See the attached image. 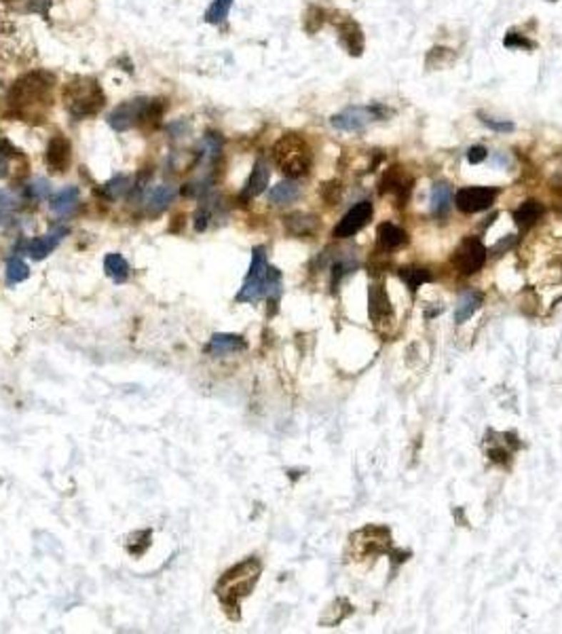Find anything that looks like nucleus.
Wrapping results in <instances>:
<instances>
[{
    "label": "nucleus",
    "mask_w": 562,
    "mask_h": 634,
    "mask_svg": "<svg viewBox=\"0 0 562 634\" xmlns=\"http://www.w3.org/2000/svg\"><path fill=\"white\" fill-rule=\"evenodd\" d=\"M55 76L43 70L28 72L19 76L9 89V106L15 114L24 119H34L47 108H51V91Z\"/></svg>",
    "instance_id": "1"
},
{
    "label": "nucleus",
    "mask_w": 562,
    "mask_h": 634,
    "mask_svg": "<svg viewBox=\"0 0 562 634\" xmlns=\"http://www.w3.org/2000/svg\"><path fill=\"white\" fill-rule=\"evenodd\" d=\"M279 294H281V273L275 266H269L264 248L258 246L252 252V264L237 294V301L239 303H256L260 298L277 301Z\"/></svg>",
    "instance_id": "2"
},
{
    "label": "nucleus",
    "mask_w": 562,
    "mask_h": 634,
    "mask_svg": "<svg viewBox=\"0 0 562 634\" xmlns=\"http://www.w3.org/2000/svg\"><path fill=\"white\" fill-rule=\"evenodd\" d=\"M260 573L262 565L256 558H248L229 569L216 583V596L220 598L224 609H239V603L254 590Z\"/></svg>",
    "instance_id": "3"
},
{
    "label": "nucleus",
    "mask_w": 562,
    "mask_h": 634,
    "mask_svg": "<svg viewBox=\"0 0 562 634\" xmlns=\"http://www.w3.org/2000/svg\"><path fill=\"white\" fill-rule=\"evenodd\" d=\"M102 85L91 76H76L64 87V104L74 119H87L104 108Z\"/></svg>",
    "instance_id": "4"
},
{
    "label": "nucleus",
    "mask_w": 562,
    "mask_h": 634,
    "mask_svg": "<svg viewBox=\"0 0 562 634\" xmlns=\"http://www.w3.org/2000/svg\"><path fill=\"white\" fill-rule=\"evenodd\" d=\"M311 149L307 140L298 134H286L281 136L273 146V161L275 165L290 178L305 176L311 167Z\"/></svg>",
    "instance_id": "5"
},
{
    "label": "nucleus",
    "mask_w": 562,
    "mask_h": 634,
    "mask_svg": "<svg viewBox=\"0 0 562 634\" xmlns=\"http://www.w3.org/2000/svg\"><path fill=\"white\" fill-rule=\"evenodd\" d=\"M153 112V100L146 98H136L129 102L119 104L110 114H108V125L114 131H127L140 123H149Z\"/></svg>",
    "instance_id": "6"
},
{
    "label": "nucleus",
    "mask_w": 562,
    "mask_h": 634,
    "mask_svg": "<svg viewBox=\"0 0 562 634\" xmlns=\"http://www.w3.org/2000/svg\"><path fill=\"white\" fill-rule=\"evenodd\" d=\"M383 108L378 106H351V108H345L343 112L334 114L330 119L332 127L338 129V131H363L374 119H378V112Z\"/></svg>",
    "instance_id": "7"
},
{
    "label": "nucleus",
    "mask_w": 562,
    "mask_h": 634,
    "mask_svg": "<svg viewBox=\"0 0 562 634\" xmlns=\"http://www.w3.org/2000/svg\"><path fill=\"white\" fill-rule=\"evenodd\" d=\"M486 261V248L478 237H467L463 239L457 252H455V266L459 268L463 275H473L478 273Z\"/></svg>",
    "instance_id": "8"
},
{
    "label": "nucleus",
    "mask_w": 562,
    "mask_h": 634,
    "mask_svg": "<svg viewBox=\"0 0 562 634\" xmlns=\"http://www.w3.org/2000/svg\"><path fill=\"white\" fill-rule=\"evenodd\" d=\"M497 188L491 186H467L457 193V208L463 213H476V211L488 210L495 203Z\"/></svg>",
    "instance_id": "9"
},
{
    "label": "nucleus",
    "mask_w": 562,
    "mask_h": 634,
    "mask_svg": "<svg viewBox=\"0 0 562 634\" xmlns=\"http://www.w3.org/2000/svg\"><path fill=\"white\" fill-rule=\"evenodd\" d=\"M370 220H372V203L370 201H361V203L353 206L351 210L343 216V220L334 228V237H338V239L351 237L358 231H361Z\"/></svg>",
    "instance_id": "10"
},
{
    "label": "nucleus",
    "mask_w": 562,
    "mask_h": 634,
    "mask_svg": "<svg viewBox=\"0 0 562 634\" xmlns=\"http://www.w3.org/2000/svg\"><path fill=\"white\" fill-rule=\"evenodd\" d=\"M269 180H271V169H269V165H266L264 158H258L254 163V169H252L250 178H248V182H246V186H244L241 199L244 201H250V199H254L258 195H262L266 191V186H269Z\"/></svg>",
    "instance_id": "11"
},
{
    "label": "nucleus",
    "mask_w": 562,
    "mask_h": 634,
    "mask_svg": "<svg viewBox=\"0 0 562 634\" xmlns=\"http://www.w3.org/2000/svg\"><path fill=\"white\" fill-rule=\"evenodd\" d=\"M66 233H68V228H55V231L47 233V235H43V237L32 239V241L26 246L28 256H32L34 261H43V258H47L53 250L59 246V241H61V237H64Z\"/></svg>",
    "instance_id": "12"
},
{
    "label": "nucleus",
    "mask_w": 562,
    "mask_h": 634,
    "mask_svg": "<svg viewBox=\"0 0 562 634\" xmlns=\"http://www.w3.org/2000/svg\"><path fill=\"white\" fill-rule=\"evenodd\" d=\"M176 195H178V191L174 186H169V184H159V186H153V188H146V193H144L146 210L153 211V213L167 210L174 203Z\"/></svg>",
    "instance_id": "13"
},
{
    "label": "nucleus",
    "mask_w": 562,
    "mask_h": 634,
    "mask_svg": "<svg viewBox=\"0 0 562 634\" xmlns=\"http://www.w3.org/2000/svg\"><path fill=\"white\" fill-rule=\"evenodd\" d=\"M45 161L55 171H64L70 165V142L64 136H53L47 146Z\"/></svg>",
    "instance_id": "14"
},
{
    "label": "nucleus",
    "mask_w": 562,
    "mask_h": 634,
    "mask_svg": "<svg viewBox=\"0 0 562 634\" xmlns=\"http://www.w3.org/2000/svg\"><path fill=\"white\" fill-rule=\"evenodd\" d=\"M248 345L244 341V336L239 334H214L209 345H207V353L211 356H226V353H237L244 351Z\"/></svg>",
    "instance_id": "15"
},
{
    "label": "nucleus",
    "mask_w": 562,
    "mask_h": 634,
    "mask_svg": "<svg viewBox=\"0 0 562 634\" xmlns=\"http://www.w3.org/2000/svg\"><path fill=\"white\" fill-rule=\"evenodd\" d=\"M49 206H51V210L55 211V213H59V216H68V213H72V211L76 210V206H79V188H76V186H66V188H61L59 193L53 195Z\"/></svg>",
    "instance_id": "16"
},
{
    "label": "nucleus",
    "mask_w": 562,
    "mask_h": 634,
    "mask_svg": "<svg viewBox=\"0 0 562 634\" xmlns=\"http://www.w3.org/2000/svg\"><path fill=\"white\" fill-rule=\"evenodd\" d=\"M301 195V188L296 182L292 180H286V182H279L275 184L271 191H269V201L273 206H288V203H294Z\"/></svg>",
    "instance_id": "17"
},
{
    "label": "nucleus",
    "mask_w": 562,
    "mask_h": 634,
    "mask_svg": "<svg viewBox=\"0 0 562 634\" xmlns=\"http://www.w3.org/2000/svg\"><path fill=\"white\" fill-rule=\"evenodd\" d=\"M451 203H453V188L451 184L446 182H440L431 188V213L433 216H446L448 210H451Z\"/></svg>",
    "instance_id": "18"
},
{
    "label": "nucleus",
    "mask_w": 562,
    "mask_h": 634,
    "mask_svg": "<svg viewBox=\"0 0 562 634\" xmlns=\"http://www.w3.org/2000/svg\"><path fill=\"white\" fill-rule=\"evenodd\" d=\"M341 43L345 45V49L351 55H361L363 49V36H361V28L356 21L347 19L341 28Z\"/></svg>",
    "instance_id": "19"
},
{
    "label": "nucleus",
    "mask_w": 562,
    "mask_h": 634,
    "mask_svg": "<svg viewBox=\"0 0 562 634\" xmlns=\"http://www.w3.org/2000/svg\"><path fill=\"white\" fill-rule=\"evenodd\" d=\"M378 241H381V246L385 250H396V248L406 243V233L400 226H396L391 222H385V224L378 226Z\"/></svg>",
    "instance_id": "20"
},
{
    "label": "nucleus",
    "mask_w": 562,
    "mask_h": 634,
    "mask_svg": "<svg viewBox=\"0 0 562 634\" xmlns=\"http://www.w3.org/2000/svg\"><path fill=\"white\" fill-rule=\"evenodd\" d=\"M541 213H543V206L539 201L531 199V201H524L518 210L513 211V220L518 226L526 228V226H533L541 218Z\"/></svg>",
    "instance_id": "21"
},
{
    "label": "nucleus",
    "mask_w": 562,
    "mask_h": 634,
    "mask_svg": "<svg viewBox=\"0 0 562 634\" xmlns=\"http://www.w3.org/2000/svg\"><path fill=\"white\" fill-rule=\"evenodd\" d=\"M480 303H482V294L480 292H476V290L465 292L459 298V305H457V311H455V321L457 323L467 321L469 317L476 313V309L480 307Z\"/></svg>",
    "instance_id": "22"
},
{
    "label": "nucleus",
    "mask_w": 562,
    "mask_h": 634,
    "mask_svg": "<svg viewBox=\"0 0 562 634\" xmlns=\"http://www.w3.org/2000/svg\"><path fill=\"white\" fill-rule=\"evenodd\" d=\"M104 271L116 283H123L129 277V264L121 254H108L104 258Z\"/></svg>",
    "instance_id": "23"
},
{
    "label": "nucleus",
    "mask_w": 562,
    "mask_h": 634,
    "mask_svg": "<svg viewBox=\"0 0 562 634\" xmlns=\"http://www.w3.org/2000/svg\"><path fill=\"white\" fill-rule=\"evenodd\" d=\"M370 316H372V319H378V317L383 316H391L389 298H387V294L383 292L381 286H374L370 290Z\"/></svg>",
    "instance_id": "24"
},
{
    "label": "nucleus",
    "mask_w": 562,
    "mask_h": 634,
    "mask_svg": "<svg viewBox=\"0 0 562 634\" xmlns=\"http://www.w3.org/2000/svg\"><path fill=\"white\" fill-rule=\"evenodd\" d=\"M233 6V0H214L211 6L205 11V21L211 24V26H218L226 19L229 11Z\"/></svg>",
    "instance_id": "25"
},
{
    "label": "nucleus",
    "mask_w": 562,
    "mask_h": 634,
    "mask_svg": "<svg viewBox=\"0 0 562 634\" xmlns=\"http://www.w3.org/2000/svg\"><path fill=\"white\" fill-rule=\"evenodd\" d=\"M127 191H129V178L127 176H116V178H112L110 182H106L102 186L104 197L110 199V201L121 199Z\"/></svg>",
    "instance_id": "26"
},
{
    "label": "nucleus",
    "mask_w": 562,
    "mask_h": 634,
    "mask_svg": "<svg viewBox=\"0 0 562 634\" xmlns=\"http://www.w3.org/2000/svg\"><path fill=\"white\" fill-rule=\"evenodd\" d=\"M286 224L292 233L296 235H305L315 228V218L313 216H305V213H292L286 218Z\"/></svg>",
    "instance_id": "27"
},
{
    "label": "nucleus",
    "mask_w": 562,
    "mask_h": 634,
    "mask_svg": "<svg viewBox=\"0 0 562 634\" xmlns=\"http://www.w3.org/2000/svg\"><path fill=\"white\" fill-rule=\"evenodd\" d=\"M30 275V266L24 263L21 258H11L6 263V281L9 283H19V281H26Z\"/></svg>",
    "instance_id": "28"
},
{
    "label": "nucleus",
    "mask_w": 562,
    "mask_h": 634,
    "mask_svg": "<svg viewBox=\"0 0 562 634\" xmlns=\"http://www.w3.org/2000/svg\"><path fill=\"white\" fill-rule=\"evenodd\" d=\"M19 151L4 138H0V178H6L9 176V165H11V158L17 157Z\"/></svg>",
    "instance_id": "29"
},
{
    "label": "nucleus",
    "mask_w": 562,
    "mask_h": 634,
    "mask_svg": "<svg viewBox=\"0 0 562 634\" xmlns=\"http://www.w3.org/2000/svg\"><path fill=\"white\" fill-rule=\"evenodd\" d=\"M151 530H140V533H136V541L134 543H129V554H134V556H140V554H144L146 552V548L151 545Z\"/></svg>",
    "instance_id": "30"
},
{
    "label": "nucleus",
    "mask_w": 562,
    "mask_h": 634,
    "mask_svg": "<svg viewBox=\"0 0 562 634\" xmlns=\"http://www.w3.org/2000/svg\"><path fill=\"white\" fill-rule=\"evenodd\" d=\"M15 208V199L9 191H0V224H4Z\"/></svg>",
    "instance_id": "31"
},
{
    "label": "nucleus",
    "mask_w": 562,
    "mask_h": 634,
    "mask_svg": "<svg viewBox=\"0 0 562 634\" xmlns=\"http://www.w3.org/2000/svg\"><path fill=\"white\" fill-rule=\"evenodd\" d=\"M49 193H51V184H49L45 178L34 180V182L30 184V188H28V195H30L32 199H45Z\"/></svg>",
    "instance_id": "32"
},
{
    "label": "nucleus",
    "mask_w": 562,
    "mask_h": 634,
    "mask_svg": "<svg viewBox=\"0 0 562 634\" xmlns=\"http://www.w3.org/2000/svg\"><path fill=\"white\" fill-rule=\"evenodd\" d=\"M404 277H406V281H408V286L412 290H416L421 283H425V281L431 279V275L425 268H410V273H404Z\"/></svg>",
    "instance_id": "33"
},
{
    "label": "nucleus",
    "mask_w": 562,
    "mask_h": 634,
    "mask_svg": "<svg viewBox=\"0 0 562 634\" xmlns=\"http://www.w3.org/2000/svg\"><path fill=\"white\" fill-rule=\"evenodd\" d=\"M480 121H482L488 129L499 131V134H508V131L513 129V123H510V121H497V119H491V116H484V114H480Z\"/></svg>",
    "instance_id": "34"
},
{
    "label": "nucleus",
    "mask_w": 562,
    "mask_h": 634,
    "mask_svg": "<svg viewBox=\"0 0 562 634\" xmlns=\"http://www.w3.org/2000/svg\"><path fill=\"white\" fill-rule=\"evenodd\" d=\"M503 45H506V47H511V49H531V47H533V43H531L528 39H522L518 32H508Z\"/></svg>",
    "instance_id": "35"
},
{
    "label": "nucleus",
    "mask_w": 562,
    "mask_h": 634,
    "mask_svg": "<svg viewBox=\"0 0 562 634\" xmlns=\"http://www.w3.org/2000/svg\"><path fill=\"white\" fill-rule=\"evenodd\" d=\"M486 149L484 146H471L469 149V153H467V161L471 163V165H478V163H482L484 158H486Z\"/></svg>",
    "instance_id": "36"
},
{
    "label": "nucleus",
    "mask_w": 562,
    "mask_h": 634,
    "mask_svg": "<svg viewBox=\"0 0 562 634\" xmlns=\"http://www.w3.org/2000/svg\"><path fill=\"white\" fill-rule=\"evenodd\" d=\"M51 4V0H32L30 2V11H39L45 19H49L47 15H49V11H47V6Z\"/></svg>",
    "instance_id": "37"
}]
</instances>
